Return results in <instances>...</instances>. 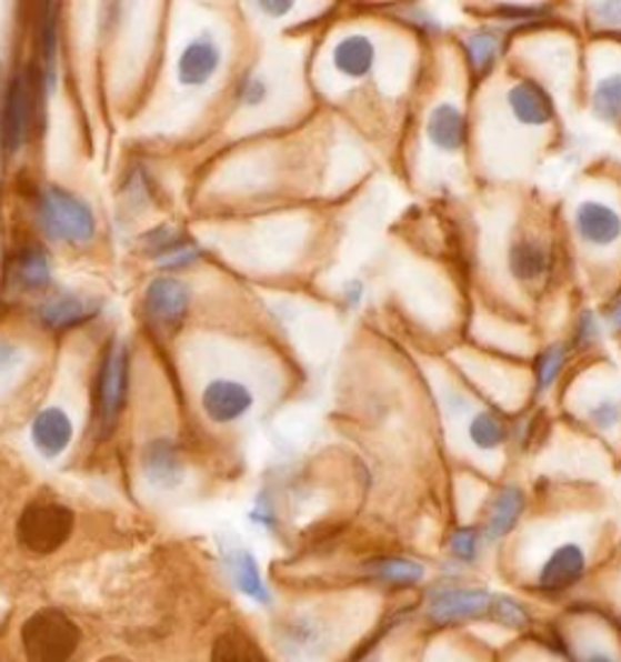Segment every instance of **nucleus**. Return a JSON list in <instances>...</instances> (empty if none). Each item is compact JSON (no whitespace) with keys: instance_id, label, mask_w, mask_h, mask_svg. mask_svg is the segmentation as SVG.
<instances>
[{"instance_id":"f257e3e1","label":"nucleus","mask_w":621,"mask_h":662,"mask_svg":"<svg viewBox=\"0 0 621 662\" xmlns=\"http://www.w3.org/2000/svg\"><path fill=\"white\" fill-rule=\"evenodd\" d=\"M81 643V629L61 609H39L22 626L28 662H69Z\"/></svg>"},{"instance_id":"f03ea898","label":"nucleus","mask_w":621,"mask_h":662,"mask_svg":"<svg viewBox=\"0 0 621 662\" xmlns=\"http://www.w3.org/2000/svg\"><path fill=\"white\" fill-rule=\"evenodd\" d=\"M73 532V512L59 502H32L18 520V541L39 555L59 551Z\"/></svg>"},{"instance_id":"7ed1b4c3","label":"nucleus","mask_w":621,"mask_h":662,"mask_svg":"<svg viewBox=\"0 0 621 662\" xmlns=\"http://www.w3.org/2000/svg\"><path fill=\"white\" fill-rule=\"evenodd\" d=\"M39 221L49 238L57 241H88L96 233V219L92 211L76 200L73 194L51 188L42 197V207H39Z\"/></svg>"},{"instance_id":"20e7f679","label":"nucleus","mask_w":621,"mask_h":662,"mask_svg":"<svg viewBox=\"0 0 621 662\" xmlns=\"http://www.w3.org/2000/svg\"><path fill=\"white\" fill-rule=\"evenodd\" d=\"M127 393V350L122 342L112 340V345L104 357L100 383H98V415L102 432L110 434L114 422L119 418V410H122Z\"/></svg>"},{"instance_id":"39448f33","label":"nucleus","mask_w":621,"mask_h":662,"mask_svg":"<svg viewBox=\"0 0 621 662\" xmlns=\"http://www.w3.org/2000/svg\"><path fill=\"white\" fill-rule=\"evenodd\" d=\"M32 114V98H30V81L28 76L20 73L10 81L6 104H3V122H0V134H3V146L8 151H16L28 139Z\"/></svg>"},{"instance_id":"423d86ee","label":"nucleus","mask_w":621,"mask_h":662,"mask_svg":"<svg viewBox=\"0 0 621 662\" xmlns=\"http://www.w3.org/2000/svg\"><path fill=\"white\" fill-rule=\"evenodd\" d=\"M491 598L483 590H447L440 592L428 606L430 619L447 624V621H461V619H475L488 614L491 609Z\"/></svg>"},{"instance_id":"0eeeda50","label":"nucleus","mask_w":621,"mask_h":662,"mask_svg":"<svg viewBox=\"0 0 621 662\" xmlns=\"http://www.w3.org/2000/svg\"><path fill=\"white\" fill-rule=\"evenodd\" d=\"M204 413L214 422H233L243 418L253 405V393L243 383L236 381H214L209 383L202 395Z\"/></svg>"},{"instance_id":"6e6552de","label":"nucleus","mask_w":621,"mask_h":662,"mask_svg":"<svg viewBox=\"0 0 621 662\" xmlns=\"http://www.w3.org/2000/svg\"><path fill=\"white\" fill-rule=\"evenodd\" d=\"M190 294L178 280H156L147 291V313L153 323L173 328L188 313Z\"/></svg>"},{"instance_id":"1a4fd4ad","label":"nucleus","mask_w":621,"mask_h":662,"mask_svg":"<svg viewBox=\"0 0 621 662\" xmlns=\"http://www.w3.org/2000/svg\"><path fill=\"white\" fill-rule=\"evenodd\" d=\"M575 229L588 243L610 245L621 235V217L607 204L583 202L575 211Z\"/></svg>"},{"instance_id":"9d476101","label":"nucleus","mask_w":621,"mask_h":662,"mask_svg":"<svg viewBox=\"0 0 621 662\" xmlns=\"http://www.w3.org/2000/svg\"><path fill=\"white\" fill-rule=\"evenodd\" d=\"M508 102L512 114L518 117L522 124L541 127V124H549L553 119V102L549 98V92L532 81H522L514 88H510Z\"/></svg>"},{"instance_id":"9b49d317","label":"nucleus","mask_w":621,"mask_h":662,"mask_svg":"<svg viewBox=\"0 0 621 662\" xmlns=\"http://www.w3.org/2000/svg\"><path fill=\"white\" fill-rule=\"evenodd\" d=\"M585 571V553L575 544H565L551 553L544 571H541V588L547 590H565L575 585Z\"/></svg>"},{"instance_id":"f8f14e48","label":"nucleus","mask_w":621,"mask_h":662,"mask_svg":"<svg viewBox=\"0 0 621 662\" xmlns=\"http://www.w3.org/2000/svg\"><path fill=\"white\" fill-rule=\"evenodd\" d=\"M71 434H73V425L61 408H47L34 418L32 440L39 452L47 457L61 454L63 449L69 447Z\"/></svg>"},{"instance_id":"ddd939ff","label":"nucleus","mask_w":621,"mask_h":662,"mask_svg":"<svg viewBox=\"0 0 621 662\" xmlns=\"http://www.w3.org/2000/svg\"><path fill=\"white\" fill-rule=\"evenodd\" d=\"M219 69V49L211 39H197L182 51L178 63L180 83L184 86H202Z\"/></svg>"},{"instance_id":"4468645a","label":"nucleus","mask_w":621,"mask_h":662,"mask_svg":"<svg viewBox=\"0 0 621 662\" xmlns=\"http://www.w3.org/2000/svg\"><path fill=\"white\" fill-rule=\"evenodd\" d=\"M430 141L442 151H459L467 143V119L454 104H438L428 122Z\"/></svg>"},{"instance_id":"2eb2a0df","label":"nucleus","mask_w":621,"mask_h":662,"mask_svg":"<svg viewBox=\"0 0 621 662\" xmlns=\"http://www.w3.org/2000/svg\"><path fill=\"white\" fill-rule=\"evenodd\" d=\"M374 44L364 34H350L340 39L333 51L335 69L350 78H364L374 66Z\"/></svg>"},{"instance_id":"dca6fc26","label":"nucleus","mask_w":621,"mask_h":662,"mask_svg":"<svg viewBox=\"0 0 621 662\" xmlns=\"http://www.w3.org/2000/svg\"><path fill=\"white\" fill-rule=\"evenodd\" d=\"M524 510V493L520 488L508 485L500 490V495L495 498L491 514H488L485 522V536L488 539H500L512 532V526L518 524L520 514Z\"/></svg>"},{"instance_id":"f3484780","label":"nucleus","mask_w":621,"mask_h":662,"mask_svg":"<svg viewBox=\"0 0 621 662\" xmlns=\"http://www.w3.org/2000/svg\"><path fill=\"white\" fill-rule=\"evenodd\" d=\"M211 662H270L262 648L241 629L223 631L211 645Z\"/></svg>"},{"instance_id":"a211bd4d","label":"nucleus","mask_w":621,"mask_h":662,"mask_svg":"<svg viewBox=\"0 0 621 662\" xmlns=\"http://www.w3.org/2000/svg\"><path fill=\"white\" fill-rule=\"evenodd\" d=\"M547 264H549L547 250L534 241H520L510 250V270L522 282L537 280V277L544 274Z\"/></svg>"},{"instance_id":"6ab92c4d","label":"nucleus","mask_w":621,"mask_h":662,"mask_svg":"<svg viewBox=\"0 0 621 662\" xmlns=\"http://www.w3.org/2000/svg\"><path fill=\"white\" fill-rule=\"evenodd\" d=\"M369 571L381 580L395 582V585H413L425 575V568L408 559H379L369 563Z\"/></svg>"},{"instance_id":"aec40b11","label":"nucleus","mask_w":621,"mask_h":662,"mask_svg":"<svg viewBox=\"0 0 621 662\" xmlns=\"http://www.w3.org/2000/svg\"><path fill=\"white\" fill-rule=\"evenodd\" d=\"M592 110L604 122L621 119V73L604 78L592 92Z\"/></svg>"},{"instance_id":"412c9836","label":"nucleus","mask_w":621,"mask_h":662,"mask_svg":"<svg viewBox=\"0 0 621 662\" xmlns=\"http://www.w3.org/2000/svg\"><path fill=\"white\" fill-rule=\"evenodd\" d=\"M147 471L153 481L173 483L180 475V461L170 442H153L147 449Z\"/></svg>"},{"instance_id":"4be33fe9","label":"nucleus","mask_w":621,"mask_h":662,"mask_svg":"<svg viewBox=\"0 0 621 662\" xmlns=\"http://www.w3.org/2000/svg\"><path fill=\"white\" fill-rule=\"evenodd\" d=\"M498 49H500V42L493 32H475L467 39V54L475 76H485L493 69Z\"/></svg>"},{"instance_id":"5701e85b","label":"nucleus","mask_w":621,"mask_h":662,"mask_svg":"<svg viewBox=\"0 0 621 662\" xmlns=\"http://www.w3.org/2000/svg\"><path fill=\"white\" fill-rule=\"evenodd\" d=\"M469 437L479 449H495L508 440V428L505 422L495 418L493 413H479L471 420Z\"/></svg>"},{"instance_id":"b1692460","label":"nucleus","mask_w":621,"mask_h":662,"mask_svg":"<svg viewBox=\"0 0 621 662\" xmlns=\"http://www.w3.org/2000/svg\"><path fill=\"white\" fill-rule=\"evenodd\" d=\"M20 282L24 287H44L49 282V262L39 248H28L18 260Z\"/></svg>"},{"instance_id":"393cba45","label":"nucleus","mask_w":621,"mask_h":662,"mask_svg":"<svg viewBox=\"0 0 621 662\" xmlns=\"http://www.w3.org/2000/svg\"><path fill=\"white\" fill-rule=\"evenodd\" d=\"M488 612H491L493 619H498L500 624H505L510 629H522V626H527V621H530V616H527V612H524V606L510 598H503V594H495V598H491V609H488Z\"/></svg>"},{"instance_id":"a878e982","label":"nucleus","mask_w":621,"mask_h":662,"mask_svg":"<svg viewBox=\"0 0 621 662\" xmlns=\"http://www.w3.org/2000/svg\"><path fill=\"white\" fill-rule=\"evenodd\" d=\"M563 362H565V350L561 345H553L549 350H544L539 354L537 360V383L539 389H547L551 387L553 381H557V377L561 374L563 369Z\"/></svg>"},{"instance_id":"bb28decb","label":"nucleus","mask_w":621,"mask_h":662,"mask_svg":"<svg viewBox=\"0 0 621 662\" xmlns=\"http://www.w3.org/2000/svg\"><path fill=\"white\" fill-rule=\"evenodd\" d=\"M81 313H83L81 303L73 299H61V301L49 303V307L44 309V321L54 328H63V325L76 323L78 318H81Z\"/></svg>"},{"instance_id":"cd10ccee","label":"nucleus","mask_w":621,"mask_h":662,"mask_svg":"<svg viewBox=\"0 0 621 662\" xmlns=\"http://www.w3.org/2000/svg\"><path fill=\"white\" fill-rule=\"evenodd\" d=\"M238 582H241V588L248 594H253V598H258L260 602L268 600L266 588H262L260 575H258V568L250 555H241V559H238Z\"/></svg>"},{"instance_id":"c85d7f7f","label":"nucleus","mask_w":621,"mask_h":662,"mask_svg":"<svg viewBox=\"0 0 621 662\" xmlns=\"http://www.w3.org/2000/svg\"><path fill=\"white\" fill-rule=\"evenodd\" d=\"M475 549H479V534H475L469 526L457 529L452 536V553L457 555V559L473 561Z\"/></svg>"},{"instance_id":"c756f323","label":"nucleus","mask_w":621,"mask_h":662,"mask_svg":"<svg viewBox=\"0 0 621 662\" xmlns=\"http://www.w3.org/2000/svg\"><path fill=\"white\" fill-rule=\"evenodd\" d=\"M592 420L598 422L600 428H612L619 422V408L612 401H604L602 405H598L592 410Z\"/></svg>"},{"instance_id":"7c9ffc66","label":"nucleus","mask_w":621,"mask_h":662,"mask_svg":"<svg viewBox=\"0 0 621 662\" xmlns=\"http://www.w3.org/2000/svg\"><path fill=\"white\" fill-rule=\"evenodd\" d=\"M594 16L610 24H621V3H598L594 6Z\"/></svg>"},{"instance_id":"2f4dec72","label":"nucleus","mask_w":621,"mask_h":662,"mask_svg":"<svg viewBox=\"0 0 621 662\" xmlns=\"http://www.w3.org/2000/svg\"><path fill=\"white\" fill-rule=\"evenodd\" d=\"M594 335H598V321H594L592 313H583V318H580V325H578V340L583 342H592Z\"/></svg>"},{"instance_id":"473e14b6","label":"nucleus","mask_w":621,"mask_h":662,"mask_svg":"<svg viewBox=\"0 0 621 662\" xmlns=\"http://www.w3.org/2000/svg\"><path fill=\"white\" fill-rule=\"evenodd\" d=\"M258 6L262 12H268L272 18H282L294 8V3H289V0H266V3H258Z\"/></svg>"},{"instance_id":"72a5a7b5","label":"nucleus","mask_w":621,"mask_h":662,"mask_svg":"<svg viewBox=\"0 0 621 662\" xmlns=\"http://www.w3.org/2000/svg\"><path fill=\"white\" fill-rule=\"evenodd\" d=\"M262 98H266V86H262V81H248L243 90V100L248 104H258L262 102Z\"/></svg>"},{"instance_id":"f704fd0d","label":"nucleus","mask_w":621,"mask_h":662,"mask_svg":"<svg viewBox=\"0 0 621 662\" xmlns=\"http://www.w3.org/2000/svg\"><path fill=\"white\" fill-rule=\"evenodd\" d=\"M544 8H500V16L505 18H530V16H541Z\"/></svg>"},{"instance_id":"c9c22d12","label":"nucleus","mask_w":621,"mask_h":662,"mask_svg":"<svg viewBox=\"0 0 621 662\" xmlns=\"http://www.w3.org/2000/svg\"><path fill=\"white\" fill-rule=\"evenodd\" d=\"M610 321L621 330V301L617 303V307L610 311Z\"/></svg>"},{"instance_id":"e433bc0d","label":"nucleus","mask_w":621,"mask_h":662,"mask_svg":"<svg viewBox=\"0 0 621 662\" xmlns=\"http://www.w3.org/2000/svg\"><path fill=\"white\" fill-rule=\"evenodd\" d=\"M588 662H614V660L610 655H607V653H592L588 658Z\"/></svg>"},{"instance_id":"4c0bfd02","label":"nucleus","mask_w":621,"mask_h":662,"mask_svg":"<svg viewBox=\"0 0 621 662\" xmlns=\"http://www.w3.org/2000/svg\"><path fill=\"white\" fill-rule=\"evenodd\" d=\"M98 662H131V660H127L124 655H108V658H102Z\"/></svg>"},{"instance_id":"58836bf2","label":"nucleus","mask_w":621,"mask_h":662,"mask_svg":"<svg viewBox=\"0 0 621 662\" xmlns=\"http://www.w3.org/2000/svg\"><path fill=\"white\" fill-rule=\"evenodd\" d=\"M0 662H16V660H12L6 651H0Z\"/></svg>"}]
</instances>
